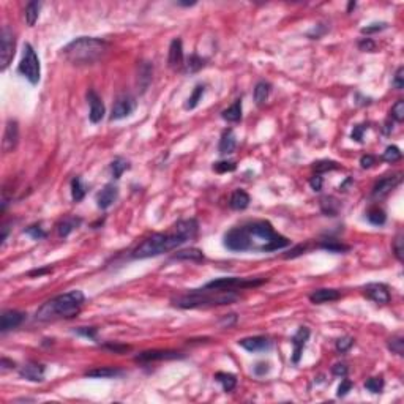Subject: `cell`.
<instances>
[{"label": "cell", "instance_id": "22", "mask_svg": "<svg viewBox=\"0 0 404 404\" xmlns=\"http://www.w3.org/2000/svg\"><path fill=\"white\" fill-rule=\"evenodd\" d=\"M174 231L179 232L180 235H183L187 238V240H191V238H195L198 235V231H199V224L195 218H190V219H180L179 223H176L174 226Z\"/></svg>", "mask_w": 404, "mask_h": 404}, {"label": "cell", "instance_id": "55", "mask_svg": "<svg viewBox=\"0 0 404 404\" xmlns=\"http://www.w3.org/2000/svg\"><path fill=\"white\" fill-rule=\"evenodd\" d=\"M270 371V365L267 362H259V363H256L254 365V368H253V373L256 376H265Z\"/></svg>", "mask_w": 404, "mask_h": 404}, {"label": "cell", "instance_id": "25", "mask_svg": "<svg viewBox=\"0 0 404 404\" xmlns=\"http://www.w3.org/2000/svg\"><path fill=\"white\" fill-rule=\"evenodd\" d=\"M229 205L234 210H245L250 205V196H248V193L243 190H235L232 193L231 199H229Z\"/></svg>", "mask_w": 404, "mask_h": 404}, {"label": "cell", "instance_id": "2", "mask_svg": "<svg viewBox=\"0 0 404 404\" xmlns=\"http://www.w3.org/2000/svg\"><path fill=\"white\" fill-rule=\"evenodd\" d=\"M109 49V43L94 38V36H81L73 40L63 48V56L75 65H92L101 60Z\"/></svg>", "mask_w": 404, "mask_h": 404}, {"label": "cell", "instance_id": "1", "mask_svg": "<svg viewBox=\"0 0 404 404\" xmlns=\"http://www.w3.org/2000/svg\"><path fill=\"white\" fill-rule=\"evenodd\" d=\"M86 302V296L81 291H70L67 294L48 300L36 311V319L48 322L56 319H73Z\"/></svg>", "mask_w": 404, "mask_h": 404}, {"label": "cell", "instance_id": "51", "mask_svg": "<svg viewBox=\"0 0 404 404\" xmlns=\"http://www.w3.org/2000/svg\"><path fill=\"white\" fill-rule=\"evenodd\" d=\"M393 87L395 89H398L401 90L404 87V68L400 67L397 70V73H395V78H393Z\"/></svg>", "mask_w": 404, "mask_h": 404}, {"label": "cell", "instance_id": "43", "mask_svg": "<svg viewBox=\"0 0 404 404\" xmlns=\"http://www.w3.org/2000/svg\"><path fill=\"white\" fill-rule=\"evenodd\" d=\"M390 115L395 122H403L404 120V101L403 100H398L397 103L392 106V111H390Z\"/></svg>", "mask_w": 404, "mask_h": 404}, {"label": "cell", "instance_id": "60", "mask_svg": "<svg viewBox=\"0 0 404 404\" xmlns=\"http://www.w3.org/2000/svg\"><path fill=\"white\" fill-rule=\"evenodd\" d=\"M52 269L51 267H44V269H36V270H32L29 275L30 277H41V275H46V273H51Z\"/></svg>", "mask_w": 404, "mask_h": 404}, {"label": "cell", "instance_id": "18", "mask_svg": "<svg viewBox=\"0 0 404 404\" xmlns=\"http://www.w3.org/2000/svg\"><path fill=\"white\" fill-rule=\"evenodd\" d=\"M44 373H46V368L40 363H35V362H29L25 363L22 368L19 370V376L25 381H30V382H41L44 379Z\"/></svg>", "mask_w": 404, "mask_h": 404}, {"label": "cell", "instance_id": "52", "mask_svg": "<svg viewBox=\"0 0 404 404\" xmlns=\"http://www.w3.org/2000/svg\"><path fill=\"white\" fill-rule=\"evenodd\" d=\"M359 49L363 52H374L376 51V43L371 38H363L359 41Z\"/></svg>", "mask_w": 404, "mask_h": 404}, {"label": "cell", "instance_id": "23", "mask_svg": "<svg viewBox=\"0 0 404 404\" xmlns=\"http://www.w3.org/2000/svg\"><path fill=\"white\" fill-rule=\"evenodd\" d=\"M339 299H341V292L336 289H317L309 296L311 303H314V305H322V303L335 302Z\"/></svg>", "mask_w": 404, "mask_h": 404}, {"label": "cell", "instance_id": "44", "mask_svg": "<svg viewBox=\"0 0 404 404\" xmlns=\"http://www.w3.org/2000/svg\"><path fill=\"white\" fill-rule=\"evenodd\" d=\"M389 349L397 355H403L404 352V338L403 336H393L389 339Z\"/></svg>", "mask_w": 404, "mask_h": 404}, {"label": "cell", "instance_id": "62", "mask_svg": "<svg viewBox=\"0 0 404 404\" xmlns=\"http://www.w3.org/2000/svg\"><path fill=\"white\" fill-rule=\"evenodd\" d=\"M0 366H2V370L5 371V370H8V368H14V362L8 360L6 357H3L2 362H0Z\"/></svg>", "mask_w": 404, "mask_h": 404}, {"label": "cell", "instance_id": "53", "mask_svg": "<svg viewBox=\"0 0 404 404\" xmlns=\"http://www.w3.org/2000/svg\"><path fill=\"white\" fill-rule=\"evenodd\" d=\"M76 333L81 335V336L95 339L97 338V328L95 327H79V328H76Z\"/></svg>", "mask_w": 404, "mask_h": 404}, {"label": "cell", "instance_id": "16", "mask_svg": "<svg viewBox=\"0 0 404 404\" xmlns=\"http://www.w3.org/2000/svg\"><path fill=\"white\" fill-rule=\"evenodd\" d=\"M182 354L177 351H144L136 357L137 362H157V360H174V359H182Z\"/></svg>", "mask_w": 404, "mask_h": 404}, {"label": "cell", "instance_id": "17", "mask_svg": "<svg viewBox=\"0 0 404 404\" xmlns=\"http://www.w3.org/2000/svg\"><path fill=\"white\" fill-rule=\"evenodd\" d=\"M309 338V328L306 327H300L299 332L292 336V346H294V352H292V362L294 363H299L300 359H302V354H303V349H305V344Z\"/></svg>", "mask_w": 404, "mask_h": 404}, {"label": "cell", "instance_id": "10", "mask_svg": "<svg viewBox=\"0 0 404 404\" xmlns=\"http://www.w3.org/2000/svg\"><path fill=\"white\" fill-rule=\"evenodd\" d=\"M362 291L366 299L373 300L374 303H378V305H387L390 302L389 288L382 283H370L366 284V286H363Z\"/></svg>", "mask_w": 404, "mask_h": 404}, {"label": "cell", "instance_id": "31", "mask_svg": "<svg viewBox=\"0 0 404 404\" xmlns=\"http://www.w3.org/2000/svg\"><path fill=\"white\" fill-rule=\"evenodd\" d=\"M269 95H270V84H269V82H265V81L258 82L256 87H254V101H256V104L262 106L265 101H267Z\"/></svg>", "mask_w": 404, "mask_h": 404}, {"label": "cell", "instance_id": "27", "mask_svg": "<svg viewBox=\"0 0 404 404\" xmlns=\"http://www.w3.org/2000/svg\"><path fill=\"white\" fill-rule=\"evenodd\" d=\"M339 201L333 196H324L320 199V210H322V213L327 215V216H336L338 212H339Z\"/></svg>", "mask_w": 404, "mask_h": 404}, {"label": "cell", "instance_id": "3", "mask_svg": "<svg viewBox=\"0 0 404 404\" xmlns=\"http://www.w3.org/2000/svg\"><path fill=\"white\" fill-rule=\"evenodd\" d=\"M248 240H250V251H277L291 245V240L278 234L269 221H251L245 224Z\"/></svg>", "mask_w": 404, "mask_h": 404}, {"label": "cell", "instance_id": "64", "mask_svg": "<svg viewBox=\"0 0 404 404\" xmlns=\"http://www.w3.org/2000/svg\"><path fill=\"white\" fill-rule=\"evenodd\" d=\"M352 8H355V2H349V5H347V11H351Z\"/></svg>", "mask_w": 404, "mask_h": 404}, {"label": "cell", "instance_id": "48", "mask_svg": "<svg viewBox=\"0 0 404 404\" xmlns=\"http://www.w3.org/2000/svg\"><path fill=\"white\" fill-rule=\"evenodd\" d=\"M387 24L385 22H374V24H370V25H366L362 29V33H366V35H370V33H376V32H381V30H385L387 29Z\"/></svg>", "mask_w": 404, "mask_h": 404}, {"label": "cell", "instance_id": "45", "mask_svg": "<svg viewBox=\"0 0 404 404\" xmlns=\"http://www.w3.org/2000/svg\"><path fill=\"white\" fill-rule=\"evenodd\" d=\"M365 389L371 393H381L384 389V379L382 378H371L365 382Z\"/></svg>", "mask_w": 404, "mask_h": 404}, {"label": "cell", "instance_id": "41", "mask_svg": "<svg viewBox=\"0 0 404 404\" xmlns=\"http://www.w3.org/2000/svg\"><path fill=\"white\" fill-rule=\"evenodd\" d=\"M314 171L317 174H324V172H328V171H336L339 169V164L336 161H330V160H320L317 163H314Z\"/></svg>", "mask_w": 404, "mask_h": 404}, {"label": "cell", "instance_id": "14", "mask_svg": "<svg viewBox=\"0 0 404 404\" xmlns=\"http://www.w3.org/2000/svg\"><path fill=\"white\" fill-rule=\"evenodd\" d=\"M87 100H89V104H90V114H89L90 122L92 123L101 122V120H103V117H104V112H106L103 101H101V98L97 95L95 90H89Z\"/></svg>", "mask_w": 404, "mask_h": 404}, {"label": "cell", "instance_id": "15", "mask_svg": "<svg viewBox=\"0 0 404 404\" xmlns=\"http://www.w3.org/2000/svg\"><path fill=\"white\" fill-rule=\"evenodd\" d=\"M238 346L246 349L248 352H264L272 347V341L265 336H250L238 339Z\"/></svg>", "mask_w": 404, "mask_h": 404}, {"label": "cell", "instance_id": "40", "mask_svg": "<svg viewBox=\"0 0 404 404\" xmlns=\"http://www.w3.org/2000/svg\"><path fill=\"white\" fill-rule=\"evenodd\" d=\"M401 158H403V153L397 145H389L387 149H385V152L382 153V160L387 163H392V164L400 161Z\"/></svg>", "mask_w": 404, "mask_h": 404}, {"label": "cell", "instance_id": "11", "mask_svg": "<svg viewBox=\"0 0 404 404\" xmlns=\"http://www.w3.org/2000/svg\"><path fill=\"white\" fill-rule=\"evenodd\" d=\"M401 180H403L401 174H395V176H387V177L381 179V180L373 187L371 196H373L374 199H384L385 196L390 195V193L400 185Z\"/></svg>", "mask_w": 404, "mask_h": 404}, {"label": "cell", "instance_id": "58", "mask_svg": "<svg viewBox=\"0 0 404 404\" xmlns=\"http://www.w3.org/2000/svg\"><path fill=\"white\" fill-rule=\"evenodd\" d=\"M360 164L363 169H370L373 164H376V157H373V155H363L360 158Z\"/></svg>", "mask_w": 404, "mask_h": 404}, {"label": "cell", "instance_id": "32", "mask_svg": "<svg viewBox=\"0 0 404 404\" xmlns=\"http://www.w3.org/2000/svg\"><path fill=\"white\" fill-rule=\"evenodd\" d=\"M215 381L221 384V387L224 392H232L237 385V378L231 373H216L215 374Z\"/></svg>", "mask_w": 404, "mask_h": 404}, {"label": "cell", "instance_id": "50", "mask_svg": "<svg viewBox=\"0 0 404 404\" xmlns=\"http://www.w3.org/2000/svg\"><path fill=\"white\" fill-rule=\"evenodd\" d=\"M403 251H404L403 250V235L400 234L393 242V253H395V256H397L398 261H403Z\"/></svg>", "mask_w": 404, "mask_h": 404}, {"label": "cell", "instance_id": "39", "mask_svg": "<svg viewBox=\"0 0 404 404\" xmlns=\"http://www.w3.org/2000/svg\"><path fill=\"white\" fill-rule=\"evenodd\" d=\"M204 94H205V86L198 84L195 87V90H193L191 97L188 98V101L185 103V109H195L199 104V101L202 100V97H204Z\"/></svg>", "mask_w": 404, "mask_h": 404}, {"label": "cell", "instance_id": "26", "mask_svg": "<svg viewBox=\"0 0 404 404\" xmlns=\"http://www.w3.org/2000/svg\"><path fill=\"white\" fill-rule=\"evenodd\" d=\"M122 371L117 368H111V366H100V368L90 370L86 373L87 378H95V379H109V378H117L120 376Z\"/></svg>", "mask_w": 404, "mask_h": 404}, {"label": "cell", "instance_id": "5", "mask_svg": "<svg viewBox=\"0 0 404 404\" xmlns=\"http://www.w3.org/2000/svg\"><path fill=\"white\" fill-rule=\"evenodd\" d=\"M188 240L183 235H180L179 232L172 231L168 234H153L149 238L134 248L133 251V259H149V258H155V256H160L163 253H169L176 248L182 246L183 243H187Z\"/></svg>", "mask_w": 404, "mask_h": 404}, {"label": "cell", "instance_id": "46", "mask_svg": "<svg viewBox=\"0 0 404 404\" xmlns=\"http://www.w3.org/2000/svg\"><path fill=\"white\" fill-rule=\"evenodd\" d=\"M237 169L235 161H218L213 164V171L218 174H224V172H232Z\"/></svg>", "mask_w": 404, "mask_h": 404}, {"label": "cell", "instance_id": "7", "mask_svg": "<svg viewBox=\"0 0 404 404\" xmlns=\"http://www.w3.org/2000/svg\"><path fill=\"white\" fill-rule=\"evenodd\" d=\"M265 280H251V278H238V277H223L212 280L205 284V289L208 291H235V289H246L261 286Z\"/></svg>", "mask_w": 404, "mask_h": 404}, {"label": "cell", "instance_id": "38", "mask_svg": "<svg viewBox=\"0 0 404 404\" xmlns=\"http://www.w3.org/2000/svg\"><path fill=\"white\" fill-rule=\"evenodd\" d=\"M322 250L328 251V253H344V251H349V246L338 242V240H333V238H328V240H322L319 245Z\"/></svg>", "mask_w": 404, "mask_h": 404}, {"label": "cell", "instance_id": "54", "mask_svg": "<svg viewBox=\"0 0 404 404\" xmlns=\"http://www.w3.org/2000/svg\"><path fill=\"white\" fill-rule=\"evenodd\" d=\"M347 373H349V368L344 363H336V365H333V368H332V374L336 376V378H341V379L346 378Z\"/></svg>", "mask_w": 404, "mask_h": 404}, {"label": "cell", "instance_id": "49", "mask_svg": "<svg viewBox=\"0 0 404 404\" xmlns=\"http://www.w3.org/2000/svg\"><path fill=\"white\" fill-rule=\"evenodd\" d=\"M354 387V384L349 381V379H344L343 378V381H341V384H339V387H338V392H336V395L339 398L341 397H346V395L351 392V389Z\"/></svg>", "mask_w": 404, "mask_h": 404}, {"label": "cell", "instance_id": "24", "mask_svg": "<svg viewBox=\"0 0 404 404\" xmlns=\"http://www.w3.org/2000/svg\"><path fill=\"white\" fill-rule=\"evenodd\" d=\"M237 147V137L234 134V131L229 128V130H224L221 134V139H219V145L218 150L221 155H231Z\"/></svg>", "mask_w": 404, "mask_h": 404}, {"label": "cell", "instance_id": "29", "mask_svg": "<svg viewBox=\"0 0 404 404\" xmlns=\"http://www.w3.org/2000/svg\"><path fill=\"white\" fill-rule=\"evenodd\" d=\"M79 224H81V219L79 218H73V216L63 218L62 221L57 224V232H59L60 237H68Z\"/></svg>", "mask_w": 404, "mask_h": 404}, {"label": "cell", "instance_id": "42", "mask_svg": "<svg viewBox=\"0 0 404 404\" xmlns=\"http://www.w3.org/2000/svg\"><path fill=\"white\" fill-rule=\"evenodd\" d=\"M24 232L29 237H32L33 240H41V238H46V235H48V232H46L40 224H32L27 227Z\"/></svg>", "mask_w": 404, "mask_h": 404}, {"label": "cell", "instance_id": "57", "mask_svg": "<svg viewBox=\"0 0 404 404\" xmlns=\"http://www.w3.org/2000/svg\"><path fill=\"white\" fill-rule=\"evenodd\" d=\"M322 185H324V179L320 177V174H316L314 177H311L309 187L313 188L314 191H320V190H322Z\"/></svg>", "mask_w": 404, "mask_h": 404}, {"label": "cell", "instance_id": "36", "mask_svg": "<svg viewBox=\"0 0 404 404\" xmlns=\"http://www.w3.org/2000/svg\"><path fill=\"white\" fill-rule=\"evenodd\" d=\"M131 166H130V161L122 158V157H117L114 158V161L111 163V172H112V177L114 179H120L122 174L125 171H128Z\"/></svg>", "mask_w": 404, "mask_h": 404}, {"label": "cell", "instance_id": "19", "mask_svg": "<svg viewBox=\"0 0 404 404\" xmlns=\"http://www.w3.org/2000/svg\"><path fill=\"white\" fill-rule=\"evenodd\" d=\"M168 63L172 70H180L185 63V56H183V44L180 38H174L169 46V59Z\"/></svg>", "mask_w": 404, "mask_h": 404}, {"label": "cell", "instance_id": "33", "mask_svg": "<svg viewBox=\"0 0 404 404\" xmlns=\"http://www.w3.org/2000/svg\"><path fill=\"white\" fill-rule=\"evenodd\" d=\"M205 60L202 59V57H199L198 54H191L190 57H187L185 59V63H183V70H185V73H198L202 67L205 65L204 63Z\"/></svg>", "mask_w": 404, "mask_h": 404}, {"label": "cell", "instance_id": "4", "mask_svg": "<svg viewBox=\"0 0 404 404\" xmlns=\"http://www.w3.org/2000/svg\"><path fill=\"white\" fill-rule=\"evenodd\" d=\"M238 299L235 291H208L205 288L193 289L191 292L180 296L172 300V305L183 309L193 308H207L218 305H229Z\"/></svg>", "mask_w": 404, "mask_h": 404}, {"label": "cell", "instance_id": "12", "mask_svg": "<svg viewBox=\"0 0 404 404\" xmlns=\"http://www.w3.org/2000/svg\"><path fill=\"white\" fill-rule=\"evenodd\" d=\"M136 109V100L130 95H123L115 100L111 111V120H122Z\"/></svg>", "mask_w": 404, "mask_h": 404}, {"label": "cell", "instance_id": "37", "mask_svg": "<svg viewBox=\"0 0 404 404\" xmlns=\"http://www.w3.org/2000/svg\"><path fill=\"white\" fill-rule=\"evenodd\" d=\"M86 193H87V188L86 185L82 183L81 177H75L71 180V196H73V201L75 202H79L84 199L86 196Z\"/></svg>", "mask_w": 404, "mask_h": 404}, {"label": "cell", "instance_id": "13", "mask_svg": "<svg viewBox=\"0 0 404 404\" xmlns=\"http://www.w3.org/2000/svg\"><path fill=\"white\" fill-rule=\"evenodd\" d=\"M25 319V314L21 313V311L16 309H5L2 313V317H0V332L6 333L10 330L19 327Z\"/></svg>", "mask_w": 404, "mask_h": 404}, {"label": "cell", "instance_id": "9", "mask_svg": "<svg viewBox=\"0 0 404 404\" xmlns=\"http://www.w3.org/2000/svg\"><path fill=\"white\" fill-rule=\"evenodd\" d=\"M0 36H2V38H0V63H2L0 68H2V71H5L14 57L16 38H14V32L8 25H3L2 35Z\"/></svg>", "mask_w": 404, "mask_h": 404}, {"label": "cell", "instance_id": "28", "mask_svg": "<svg viewBox=\"0 0 404 404\" xmlns=\"http://www.w3.org/2000/svg\"><path fill=\"white\" fill-rule=\"evenodd\" d=\"M221 117L226 122H231V123L240 122L242 120V100H235L234 104H231L221 112Z\"/></svg>", "mask_w": 404, "mask_h": 404}, {"label": "cell", "instance_id": "59", "mask_svg": "<svg viewBox=\"0 0 404 404\" xmlns=\"http://www.w3.org/2000/svg\"><path fill=\"white\" fill-rule=\"evenodd\" d=\"M306 251V245H299V246H296L294 248V250H291V253L289 254H286L284 256V258L286 259H291V258H297V256H300L302 253H305Z\"/></svg>", "mask_w": 404, "mask_h": 404}, {"label": "cell", "instance_id": "34", "mask_svg": "<svg viewBox=\"0 0 404 404\" xmlns=\"http://www.w3.org/2000/svg\"><path fill=\"white\" fill-rule=\"evenodd\" d=\"M366 219L374 224V226H384L385 221H387V215H385V212L382 208L379 207H371L368 212H366Z\"/></svg>", "mask_w": 404, "mask_h": 404}, {"label": "cell", "instance_id": "8", "mask_svg": "<svg viewBox=\"0 0 404 404\" xmlns=\"http://www.w3.org/2000/svg\"><path fill=\"white\" fill-rule=\"evenodd\" d=\"M223 243L229 251L234 253H245L250 251V240H248V234L245 226L232 227L231 231L224 234Z\"/></svg>", "mask_w": 404, "mask_h": 404}, {"label": "cell", "instance_id": "56", "mask_svg": "<svg viewBox=\"0 0 404 404\" xmlns=\"http://www.w3.org/2000/svg\"><path fill=\"white\" fill-rule=\"evenodd\" d=\"M368 126H365V125H357V126H354V131H352V139L354 141H357V142H363V133H365V130Z\"/></svg>", "mask_w": 404, "mask_h": 404}, {"label": "cell", "instance_id": "35", "mask_svg": "<svg viewBox=\"0 0 404 404\" xmlns=\"http://www.w3.org/2000/svg\"><path fill=\"white\" fill-rule=\"evenodd\" d=\"M41 10V2H29L25 6V21L29 25H35V22L38 21Z\"/></svg>", "mask_w": 404, "mask_h": 404}, {"label": "cell", "instance_id": "21", "mask_svg": "<svg viewBox=\"0 0 404 404\" xmlns=\"http://www.w3.org/2000/svg\"><path fill=\"white\" fill-rule=\"evenodd\" d=\"M117 196H118V188L114 185V183H107V185L97 195V205L100 208L106 210L114 204Z\"/></svg>", "mask_w": 404, "mask_h": 404}, {"label": "cell", "instance_id": "61", "mask_svg": "<svg viewBox=\"0 0 404 404\" xmlns=\"http://www.w3.org/2000/svg\"><path fill=\"white\" fill-rule=\"evenodd\" d=\"M107 349H111V351H115V352H123V351H128V346H118V344H106Z\"/></svg>", "mask_w": 404, "mask_h": 404}, {"label": "cell", "instance_id": "63", "mask_svg": "<svg viewBox=\"0 0 404 404\" xmlns=\"http://www.w3.org/2000/svg\"><path fill=\"white\" fill-rule=\"evenodd\" d=\"M180 6H193V5H196V2H179Z\"/></svg>", "mask_w": 404, "mask_h": 404}, {"label": "cell", "instance_id": "47", "mask_svg": "<svg viewBox=\"0 0 404 404\" xmlns=\"http://www.w3.org/2000/svg\"><path fill=\"white\" fill-rule=\"evenodd\" d=\"M352 346H354V338H351V336L339 338L338 341H336V351H338L339 354H344V352H347Z\"/></svg>", "mask_w": 404, "mask_h": 404}, {"label": "cell", "instance_id": "30", "mask_svg": "<svg viewBox=\"0 0 404 404\" xmlns=\"http://www.w3.org/2000/svg\"><path fill=\"white\" fill-rule=\"evenodd\" d=\"M174 259L179 261H191V262H201L204 261V254L198 248H188V250H182L174 254Z\"/></svg>", "mask_w": 404, "mask_h": 404}, {"label": "cell", "instance_id": "6", "mask_svg": "<svg viewBox=\"0 0 404 404\" xmlns=\"http://www.w3.org/2000/svg\"><path fill=\"white\" fill-rule=\"evenodd\" d=\"M17 71L30 82L32 86H36L40 82L41 78V67H40V59L36 56L35 49L32 48L30 43L24 44V51H22V59Z\"/></svg>", "mask_w": 404, "mask_h": 404}, {"label": "cell", "instance_id": "20", "mask_svg": "<svg viewBox=\"0 0 404 404\" xmlns=\"http://www.w3.org/2000/svg\"><path fill=\"white\" fill-rule=\"evenodd\" d=\"M19 141V126H17L16 120H8L5 126V134H3V150L5 152H13Z\"/></svg>", "mask_w": 404, "mask_h": 404}]
</instances>
